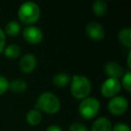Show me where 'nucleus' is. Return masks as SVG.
Listing matches in <instances>:
<instances>
[{
  "instance_id": "1",
  "label": "nucleus",
  "mask_w": 131,
  "mask_h": 131,
  "mask_svg": "<svg viewBox=\"0 0 131 131\" xmlns=\"http://www.w3.org/2000/svg\"><path fill=\"white\" fill-rule=\"evenodd\" d=\"M60 101L58 96L50 92H45L40 94L36 101L35 108L48 114H55L60 110Z\"/></svg>"
},
{
  "instance_id": "2",
  "label": "nucleus",
  "mask_w": 131,
  "mask_h": 131,
  "mask_svg": "<svg viewBox=\"0 0 131 131\" xmlns=\"http://www.w3.org/2000/svg\"><path fill=\"white\" fill-rule=\"evenodd\" d=\"M70 81V91L75 99L83 100L88 97L91 93L92 84L87 77L80 75H74Z\"/></svg>"
},
{
  "instance_id": "3",
  "label": "nucleus",
  "mask_w": 131,
  "mask_h": 131,
  "mask_svg": "<svg viewBox=\"0 0 131 131\" xmlns=\"http://www.w3.org/2000/svg\"><path fill=\"white\" fill-rule=\"evenodd\" d=\"M40 9L36 3L27 1L22 4L18 10V18L25 24H31L40 19Z\"/></svg>"
},
{
  "instance_id": "4",
  "label": "nucleus",
  "mask_w": 131,
  "mask_h": 131,
  "mask_svg": "<svg viewBox=\"0 0 131 131\" xmlns=\"http://www.w3.org/2000/svg\"><path fill=\"white\" fill-rule=\"evenodd\" d=\"M100 110V102L93 97H86L81 101L78 111L81 117L86 119L94 118Z\"/></svg>"
},
{
  "instance_id": "5",
  "label": "nucleus",
  "mask_w": 131,
  "mask_h": 131,
  "mask_svg": "<svg viewBox=\"0 0 131 131\" xmlns=\"http://www.w3.org/2000/svg\"><path fill=\"white\" fill-rule=\"evenodd\" d=\"M128 108V102L123 96H114L108 102V110L113 115L119 116L127 111Z\"/></svg>"
},
{
  "instance_id": "6",
  "label": "nucleus",
  "mask_w": 131,
  "mask_h": 131,
  "mask_svg": "<svg viewBox=\"0 0 131 131\" xmlns=\"http://www.w3.org/2000/svg\"><path fill=\"white\" fill-rule=\"evenodd\" d=\"M121 89V84L119 80L116 78H108L101 86V93L106 98H112L117 96Z\"/></svg>"
},
{
  "instance_id": "7",
  "label": "nucleus",
  "mask_w": 131,
  "mask_h": 131,
  "mask_svg": "<svg viewBox=\"0 0 131 131\" xmlns=\"http://www.w3.org/2000/svg\"><path fill=\"white\" fill-rule=\"evenodd\" d=\"M23 37L27 42L31 44H39L43 39V33L41 30L36 26H27L24 29Z\"/></svg>"
},
{
  "instance_id": "8",
  "label": "nucleus",
  "mask_w": 131,
  "mask_h": 131,
  "mask_svg": "<svg viewBox=\"0 0 131 131\" xmlns=\"http://www.w3.org/2000/svg\"><path fill=\"white\" fill-rule=\"evenodd\" d=\"M37 58L31 53H27L21 58L19 62V67L22 72L25 74H30L36 68Z\"/></svg>"
},
{
  "instance_id": "9",
  "label": "nucleus",
  "mask_w": 131,
  "mask_h": 131,
  "mask_svg": "<svg viewBox=\"0 0 131 131\" xmlns=\"http://www.w3.org/2000/svg\"><path fill=\"white\" fill-rule=\"evenodd\" d=\"M86 34L89 38L94 40H101L105 36V31L102 24L95 22H91L86 25Z\"/></svg>"
},
{
  "instance_id": "10",
  "label": "nucleus",
  "mask_w": 131,
  "mask_h": 131,
  "mask_svg": "<svg viewBox=\"0 0 131 131\" xmlns=\"http://www.w3.org/2000/svg\"><path fill=\"white\" fill-rule=\"evenodd\" d=\"M104 71L110 78L118 79L124 75L123 68L117 62H108L104 67Z\"/></svg>"
},
{
  "instance_id": "11",
  "label": "nucleus",
  "mask_w": 131,
  "mask_h": 131,
  "mask_svg": "<svg viewBox=\"0 0 131 131\" xmlns=\"http://www.w3.org/2000/svg\"><path fill=\"white\" fill-rule=\"evenodd\" d=\"M112 125L109 118L101 117L97 118L92 126L91 131H111Z\"/></svg>"
},
{
  "instance_id": "12",
  "label": "nucleus",
  "mask_w": 131,
  "mask_h": 131,
  "mask_svg": "<svg viewBox=\"0 0 131 131\" xmlns=\"http://www.w3.org/2000/svg\"><path fill=\"white\" fill-rule=\"evenodd\" d=\"M70 80H71V77H70V75H68V73L61 72V73L57 74V75L53 77L52 82L56 87L64 88L69 84Z\"/></svg>"
},
{
  "instance_id": "13",
  "label": "nucleus",
  "mask_w": 131,
  "mask_h": 131,
  "mask_svg": "<svg viewBox=\"0 0 131 131\" xmlns=\"http://www.w3.org/2000/svg\"><path fill=\"white\" fill-rule=\"evenodd\" d=\"M26 120H27L28 124H30L31 126L39 125L42 120L41 112L37 109L31 110L28 111L27 115H26Z\"/></svg>"
},
{
  "instance_id": "14",
  "label": "nucleus",
  "mask_w": 131,
  "mask_h": 131,
  "mask_svg": "<svg viewBox=\"0 0 131 131\" xmlns=\"http://www.w3.org/2000/svg\"><path fill=\"white\" fill-rule=\"evenodd\" d=\"M118 40L121 43V45L125 46L127 48L131 47V29L130 27H126L120 30L118 32Z\"/></svg>"
},
{
  "instance_id": "15",
  "label": "nucleus",
  "mask_w": 131,
  "mask_h": 131,
  "mask_svg": "<svg viewBox=\"0 0 131 131\" xmlns=\"http://www.w3.org/2000/svg\"><path fill=\"white\" fill-rule=\"evenodd\" d=\"M9 89L15 93H23L27 89V84L25 81L22 79H15L11 83H9Z\"/></svg>"
},
{
  "instance_id": "16",
  "label": "nucleus",
  "mask_w": 131,
  "mask_h": 131,
  "mask_svg": "<svg viewBox=\"0 0 131 131\" xmlns=\"http://www.w3.org/2000/svg\"><path fill=\"white\" fill-rule=\"evenodd\" d=\"M108 11L107 3L104 0H96L93 4V12L96 16L102 17L106 15Z\"/></svg>"
},
{
  "instance_id": "17",
  "label": "nucleus",
  "mask_w": 131,
  "mask_h": 131,
  "mask_svg": "<svg viewBox=\"0 0 131 131\" xmlns=\"http://www.w3.org/2000/svg\"><path fill=\"white\" fill-rule=\"evenodd\" d=\"M3 52L7 58L16 59L21 55V49L17 44H10L7 47H5Z\"/></svg>"
},
{
  "instance_id": "18",
  "label": "nucleus",
  "mask_w": 131,
  "mask_h": 131,
  "mask_svg": "<svg viewBox=\"0 0 131 131\" xmlns=\"http://www.w3.org/2000/svg\"><path fill=\"white\" fill-rule=\"evenodd\" d=\"M21 31V25L16 21H10L7 23L5 27V34L8 35L10 37H15L19 34Z\"/></svg>"
},
{
  "instance_id": "19",
  "label": "nucleus",
  "mask_w": 131,
  "mask_h": 131,
  "mask_svg": "<svg viewBox=\"0 0 131 131\" xmlns=\"http://www.w3.org/2000/svg\"><path fill=\"white\" fill-rule=\"evenodd\" d=\"M121 85L125 88V90L128 93L131 92V72L130 70H127V72L124 73L122 75V81H121Z\"/></svg>"
},
{
  "instance_id": "20",
  "label": "nucleus",
  "mask_w": 131,
  "mask_h": 131,
  "mask_svg": "<svg viewBox=\"0 0 131 131\" xmlns=\"http://www.w3.org/2000/svg\"><path fill=\"white\" fill-rule=\"evenodd\" d=\"M9 89V82L3 75H0V95L4 94Z\"/></svg>"
},
{
  "instance_id": "21",
  "label": "nucleus",
  "mask_w": 131,
  "mask_h": 131,
  "mask_svg": "<svg viewBox=\"0 0 131 131\" xmlns=\"http://www.w3.org/2000/svg\"><path fill=\"white\" fill-rule=\"evenodd\" d=\"M69 131H88L87 127L85 125L79 122H75L71 124L69 127Z\"/></svg>"
},
{
  "instance_id": "22",
  "label": "nucleus",
  "mask_w": 131,
  "mask_h": 131,
  "mask_svg": "<svg viewBox=\"0 0 131 131\" xmlns=\"http://www.w3.org/2000/svg\"><path fill=\"white\" fill-rule=\"evenodd\" d=\"M111 131H130V127L124 123H117L113 126Z\"/></svg>"
},
{
  "instance_id": "23",
  "label": "nucleus",
  "mask_w": 131,
  "mask_h": 131,
  "mask_svg": "<svg viewBox=\"0 0 131 131\" xmlns=\"http://www.w3.org/2000/svg\"><path fill=\"white\" fill-rule=\"evenodd\" d=\"M6 34H5L4 31L0 28V53H2L4 51L5 46H6Z\"/></svg>"
},
{
  "instance_id": "24",
  "label": "nucleus",
  "mask_w": 131,
  "mask_h": 131,
  "mask_svg": "<svg viewBox=\"0 0 131 131\" xmlns=\"http://www.w3.org/2000/svg\"><path fill=\"white\" fill-rule=\"evenodd\" d=\"M46 131H63V130H62L61 127H58V126H57V125H51V126H49V127H47Z\"/></svg>"
},
{
  "instance_id": "25",
  "label": "nucleus",
  "mask_w": 131,
  "mask_h": 131,
  "mask_svg": "<svg viewBox=\"0 0 131 131\" xmlns=\"http://www.w3.org/2000/svg\"><path fill=\"white\" fill-rule=\"evenodd\" d=\"M130 58H131V52H129V53H128V55H127V67H128V68H131Z\"/></svg>"
}]
</instances>
